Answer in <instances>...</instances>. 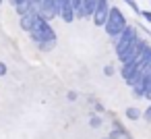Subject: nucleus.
Segmentation results:
<instances>
[{"label": "nucleus", "mask_w": 151, "mask_h": 139, "mask_svg": "<svg viewBox=\"0 0 151 139\" xmlns=\"http://www.w3.org/2000/svg\"><path fill=\"white\" fill-rule=\"evenodd\" d=\"M108 139H112V137H108Z\"/></svg>", "instance_id": "obj_21"}, {"label": "nucleus", "mask_w": 151, "mask_h": 139, "mask_svg": "<svg viewBox=\"0 0 151 139\" xmlns=\"http://www.w3.org/2000/svg\"><path fill=\"white\" fill-rule=\"evenodd\" d=\"M104 29H106V33H108L110 38H118V35L126 29V17L122 15L120 9H114V7L110 9V15H108V19H106Z\"/></svg>", "instance_id": "obj_2"}, {"label": "nucleus", "mask_w": 151, "mask_h": 139, "mask_svg": "<svg viewBox=\"0 0 151 139\" xmlns=\"http://www.w3.org/2000/svg\"><path fill=\"white\" fill-rule=\"evenodd\" d=\"M143 98L151 102V71L143 73Z\"/></svg>", "instance_id": "obj_9"}, {"label": "nucleus", "mask_w": 151, "mask_h": 139, "mask_svg": "<svg viewBox=\"0 0 151 139\" xmlns=\"http://www.w3.org/2000/svg\"><path fill=\"white\" fill-rule=\"evenodd\" d=\"M126 2H128V4H130L134 11H139V7H137V2H134V0H126Z\"/></svg>", "instance_id": "obj_20"}, {"label": "nucleus", "mask_w": 151, "mask_h": 139, "mask_svg": "<svg viewBox=\"0 0 151 139\" xmlns=\"http://www.w3.org/2000/svg\"><path fill=\"white\" fill-rule=\"evenodd\" d=\"M110 2L108 0H97V4H95V11H93V15H91V19H93V23L97 25V27H104L106 25V19H108V15H110Z\"/></svg>", "instance_id": "obj_5"}, {"label": "nucleus", "mask_w": 151, "mask_h": 139, "mask_svg": "<svg viewBox=\"0 0 151 139\" xmlns=\"http://www.w3.org/2000/svg\"><path fill=\"white\" fill-rule=\"evenodd\" d=\"M126 116H128L130 120H137V118H139V110H137V108H126Z\"/></svg>", "instance_id": "obj_13"}, {"label": "nucleus", "mask_w": 151, "mask_h": 139, "mask_svg": "<svg viewBox=\"0 0 151 139\" xmlns=\"http://www.w3.org/2000/svg\"><path fill=\"white\" fill-rule=\"evenodd\" d=\"M139 67H141V71H151V46H149V44H147V48H145L143 54H141Z\"/></svg>", "instance_id": "obj_8"}, {"label": "nucleus", "mask_w": 151, "mask_h": 139, "mask_svg": "<svg viewBox=\"0 0 151 139\" xmlns=\"http://www.w3.org/2000/svg\"><path fill=\"white\" fill-rule=\"evenodd\" d=\"M95 4H97V0H83V4H81L83 17H91L93 11H95Z\"/></svg>", "instance_id": "obj_11"}, {"label": "nucleus", "mask_w": 151, "mask_h": 139, "mask_svg": "<svg viewBox=\"0 0 151 139\" xmlns=\"http://www.w3.org/2000/svg\"><path fill=\"white\" fill-rule=\"evenodd\" d=\"M101 125V118L99 116H91V127H99Z\"/></svg>", "instance_id": "obj_14"}, {"label": "nucleus", "mask_w": 151, "mask_h": 139, "mask_svg": "<svg viewBox=\"0 0 151 139\" xmlns=\"http://www.w3.org/2000/svg\"><path fill=\"white\" fill-rule=\"evenodd\" d=\"M4 75H6V64L0 62V77H4Z\"/></svg>", "instance_id": "obj_15"}, {"label": "nucleus", "mask_w": 151, "mask_h": 139, "mask_svg": "<svg viewBox=\"0 0 151 139\" xmlns=\"http://www.w3.org/2000/svg\"><path fill=\"white\" fill-rule=\"evenodd\" d=\"M23 2H25V0H11V4H13V7H21Z\"/></svg>", "instance_id": "obj_17"}, {"label": "nucleus", "mask_w": 151, "mask_h": 139, "mask_svg": "<svg viewBox=\"0 0 151 139\" xmlns=\"http://www.w3.org/2000/svg\"><path fill=\"white\" fill-rule=\"evenodd\" d=\"M29 35H31V40L37 44V48H40L42 52H50V50L56 46V33H54L50 21L42 19L40 15L33 17V27H31Z\"/></svg>", "instance_id": "obj_1"}, {"label": "nucleus", "mask_w": 151, "mask_h": 139, "mask_svg": "<svg viewBox=\"0 0 151 139\" xmlns=\"http://www.w3.org/2000/svg\"><path fill=\"white\" fill-rule=\"evenodd\" d=\"M114 40H116V42H114L116 54L120 56L124 50H128V48L132 46V42H134V40H139V35H137V29H134V27H128V25H126V29H124L118 38H114Z\"/></svg>", "instance_id": "obj_4"}, {"label": "nucleus", "mask_w": 151, "mask_h": 139, "mask_svg": "<svg viewBox=\"0 0 151 139\" xmlns=\"http://www.w3.org/2000/svg\"><path fill=\"white\" fill-rule=\"evenodd\" d=\"M70 4H73V11H75V17L83 19V11H81V4H83V0H70Z\"/></svg>", "instance_id": "obj_12"}, {"label": "nucleus", "mask_w": 151, "mask_h": 139, "mask_svg": "<svg viewBox=\"0 0 151 139\" xmlns=\"http://www.w3.org/2000/svg\"><path fill=\"white\" fill-rule=\"evenodd\" d=\"M37 13H25V15H21V29H25V31H31V27H33V17H35Z\"/></svg>", "instance_id": "obj_10"}, {"label": "nucleus", "mask_w": 151, "mask_h": 139, "mask_svg": "<svg viewBox=\"0 0 151 139\" xmlns=\"http://www.w3.org/2000/svg\"><path fill=\"white\" fill-rule=\"evenodd\" d=\"M37 15L46 21L58 17V7H56V0H42L40 7H37Z\"/></svg>", "instance_id": "obj_6"}, {"label": "nucleus", "mask_w": 151, "mask_h": 139, "mask_svg": "<svg viewBox=\"0 0 151 139\" xmlns=\"http://www.w3.org/2000/svg\"><path fill=\"white\" fill-rule=\"evenodd\" d=\"M143 17H145V21H149V23H151V13H149V11H145V13H143Z\"/></svg>", "instance_id": "obj_18"}, {"label": "nucleus", "mask_w": 151, "mask_h": 139, "mask_svg": "<svg viewBox=\"0 0 151 139\" xmlns=\"http://www.w3.org/2000/svg\"><path fill=\"white\" fill-rule=\"evenodd\" d=\"M145 118H147V120H149V122H151V106H149V108H147V112H145Z\"/></svg>", "instance_id": "obj_19"}, {"label": "nucleus", "mask_w": 151, "mask_h": 139, "mask_svg": "<svg viewBox=\"0 0 151 139\" xmlns=\"http://www.w3.org/2000/svg\"><path fill=\"white\" fill-rule=\"evenodd\" d=\"M56 7H58V17L64 23H70L75 19V11H73L70 0H56Z\"/></svg>", "instance_id": "obj_7"}, {"label": "nucleus", "mask_w": 151, "mask_h": 139, "mask_svg": "<svg viewBox=\"0 0 151 139\" xmlns=\"http://www.w3.org/2000/svg\"><path fill=\"white\" fill-rule=\"evenodd\" d=\"M0 2H2V0H0Z\"/></svg>", "instance_id": "obj_22"}, {"label": "nucleus", "mask_w": 151, "mask_h": 139, "mask_svg": "<svg viewBox=\"0 0 151 139\" xmlns=\"http://www.w3.org/2000/svg\"><path fill=\"white\" fill-rule=\"evenodd\" d=\"M147 48V42L145 40H134L132 42V46L128 48V50H124L118 58L122 60V64H126V62H134V64H139V60H141V54H143V50Z\"/></svg>", "instance_id": "obj_3"}, {"label": "nucleus", "mask_w": 151, "mask_h": 139, "mask_svg": "<svg viewBox=\"0 0 151 139\" xmlns=\"http://www.w3.org/2000/svg\"><path fill=\"white\" fill-rule=\"evenodd\" d=\"M104 73H106V75H112V73H114V67H112V64H108V67L104 69Z\"/></svg>", "instance_id": "obj_16"}]
</instances>
